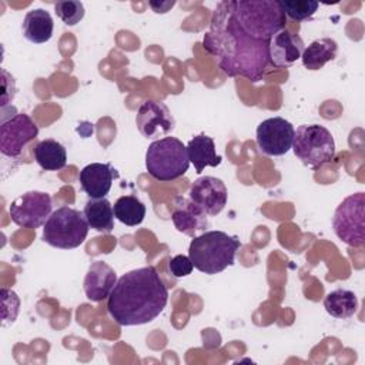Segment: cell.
I'll list each match as a JSON object with an SVG mask.
<instances>
[{
	"instance_id": "cell-1",
	"label": "cell",
	"mask_w": 365,
	"mask_h": 365,
	"mask_svg": "<svg viewBox=\"0 0 365 365\" xmlns=\"http://www.w3.org/2000/svg\"><path fill=\"white\" fill-rule=\"evenodd\" d=\"M268 43L247 36L235 23L231 1H220L212 13L210 30L204 34V48L217 57L228 77H245L254 83L264 78L269 63Z\"/></svg>"
},
{
	"instance_id": "cell-2",
	"label": "cell",
	"mask_w": 365,
	"mask_h": 365,
	"mask_svg": "<svg viewBox=\"0 0 365 365\" xmlns=\"http://www.w3.org/2000/svg\"><path fill=\"white\" fill-rule=\"evenodd\" d=\"M168 289L151 265L131 269L117 279L107 309L121 327L143 325L154 321L165 308Z\"/></svg>"
},
{
	"instance_id": "cell-3",
	"label": "cell",
	"mask_w": 365,
	"mask_h": 365,
	"mask_svg": "<svg viewBox=\"0 0 365 365\" xmlns=\"http://www.w3.org/2000/svg\"><path fill=\"white\" fill-rule=\"evenodd\" d=\"M231 10L238 27L254 40L269 41L287 24L279 0L231 1Z\"/></svg>"
},
{
	"instance_id": "cell-4",
	"label": "cell",
	"mask_w": 365,
	"mask_h": 365,
	"mask_svg": "<svg viewBox=\"0 0 365 365\" xmlns=\"http://www.w3.org/2000/svg\"><path fill=\"white\" fill-rule=\"evenodd\" d=\"M241 242L237 237L228 235L224 231H204L194 237L190 242L188 257L194 268L214 275L231 267Z\"/></svg>"
},
{
	"instance_id": "cell-5",
	"label": "cell",
	"mask_w": 365,
	"mask_h": 365,
	"mask_svg": "<svg viewBox=\"0 0 365 365\" xmlns=\"http://www.w3.org/2000/svg\"><path fill=\"white\" fill-rule=\"evenodd\" d=\"M190 167L187 145L175 137L153 141L145 151V168L157 181H173L182 177Z\"/></svg>"
},
{
	"instance_id": "cell-6",
	"label": "cell",
	"mask_w": 365,
	"mask_h": 365,
	"mask_svg": "<svg viewBox=\"0 0 365 365\" xmlns=\"http://www.w3.org/2000/svg\"><path fill=\"white\" fill-rule=\"evenodd\" d=\"M88 222L84 212L63 205L51 212L43 228V241L60 250L80 247L88 234Z\"/></svg>"
},
{
	"instance_id": "cell-7",
	"label": "cell",
	"mask_w": 365,
	"mask_h": 365,
	"mask_svg": "<svg viewBox=\"0 0 365 365\" xmlns=\"http://www.w3.org/2000/svg\"><path fill=\"white\" fill-rule=\"evenodd\" d=\"M294 154L309 168H319L335 157V141L328 128L319 124H302L295 130Z\"/></svg>"
},
{
	"instance_id": "cell-8",
	"label": "cell",
	"mask_w": 365,
	"mask_h": 365,
	"mask_svg": "<svg viewBox=\"0 0 365 365\" xmlns=\"http://www.w3.org/2000/svg\"><path fill=\"white\" fill-rule=\"evenodd\" d=\"M332 228L335 235L349 247L359 248L365 244V194L355 192L342 200L336 207Z\"/></svg>"
},
{
	"instance_id": "cell-9",
	"label": "cell",
	"mask_w": 365,
	"mask_h": 365,
	"mask_svg": "<svg viewBox=\"0 0 365 365\" xmlns=\"http://www.w3.org/2000/svg\"><path fill=\"white\" fill-rule=\"evenodd\" d=\"M51 197L43 191H27L17 197L9 208L11 221L23 228H38L51 215Z\"/></svg>"
},
{
	"instance_id": "cell-10",
	"label": "cell",
	"mask_w": 365,
	"mask_h": 365,
	"mask_svg": "<svg viewBox=\"0 0 365 365\" xmlns=\"http://www.w3.org/2000/svg\"><path fill=\"white\" fill-rule=\"evenodd\" d=\"M37 134L38 125L24 113H17L9 120H3L0 127L1 154L10 158H17Z\"/></svg>"
},
{
	"instance_id": "cell-11",
	"label": "cell",
	"mask_w": 365,
	"mask_h": 365,
	"mask_svg": "<svg viewBox=\"0 0 365 365\" xmlns=\"http://www.w3.org/2000/svg\"><path fill=\"white\" fill-rule=\"evenodd\" d=\"M295 128L282 117H269L257 127L255 138L261 153L272 157L284 155L292 148Z\"/></svg>"
},
{
	"instance_id": "cell-12",
	"label": "cell",
	"mask_w": 365,
	"mask_h": 365,
	"mask_svg": "<svg viewBox=\"0 0 365 365\" xmlns=\"http://www.w3.org/2000/svg\"><path fill=\"white\" fill-rule=\"evenodd\" d=\"M188 197L204 214L217 215L224 210L228 192L225 184L220 178L204 175L194 180Z\"/></svg>"
},
{
	"instance_id": "cell-13",
	"label": "cell",
	"mask_w": 365,
	"mask_h": 365,
	"mask_svg": "<svg viewBox=\"0 0 365 365\" xmlns=\"http://www.w3.org/2000/svg\"><path fill=\"white\" fill-rule=\"evenodd\" d=\"M135 124L138 131L145 138H153L158 135H165L173 131L175 121L164 103L155 100H145L138 107Z\"/></svg>"
},
{
	"instance_id": "cell-14",
	"label": "cell",
	"mask_w": 365,
	"mask_h": 365,
	"mask_svg": "<svg viewBox=\"0 0 365 365\" xmlns=\"http://www.w3.org/2000/svg\"><path fill=\"white\" fill-rule=\"evenodd\" d=\"M305 44L298 34H292L288 30L278 31L268 43V56L274 67H289L298 58H301Z\"/></svg>"
},
{
	"instance_id": "cell-15",
	"label": "cell",
	"mask_w": 365,
	"mask_h": 365,
	"mask_svg": "<svg viewBox=\"0 0 365 365\" xmlns=\"http://www.w3.org/2000/svg\"><path fill=\"white\" fill-rule=\"evenodd\" d=\"M117 284L115 271L103 261H94L84 277V292L87 299L100 302L110 297L114 285Z\"/></svg>"
},
{
	"instance_id": "cell-16",
	"label": "cell",
	"mask_w": 365,
	"mask_h": 365,
	"mask_svg": "<svg viewBox=\"0 0 365 365\" xmlns=\"http://www.w3.org/2000/svg\"><path fill=\"white\" fill-rule=\"evenodd\" d=\"M205 215L190 198L177 197L174 200L171 221L180 232L192 238L197 237V232L208 225Z\"/></svg>"
},
{
	"instance_id": "cell-17",
	"label": "cell",
	"mask_w": 365,
	"mask_h": 365,
	"mask_svg": "<svg viewBox=\"0 0 365 365\" xmlns=\"http://www.w3.org/2000/svg\"><path fill=\"white\" fill-rule=\"evenodd\" d=\"M113 177L114 173L110 164L91 163L80 171L78 182L90 198H104L111 188Z\"/></svg>"
},
{
	"instance_id": "cell-18",
	"label": "cell",
	"mask_w": 365,
	"mask_h": 365,
	"mask_svg": "<svg viewBox=\"0 0 365 365\" xmlns=\"http://www.w3.org/2000/svg\"><path fill=\"white\" fill-rule=\"evenodd\" d=\"M53 17L44 9H31L27 11L21 24L23 36L34 44L48 41L53 37Z\"/></svg>"
},
{
	"instance_id": "cell-19",
	"label": "cell",
	"mask_w": 365,
	"mask_h": 365,
	"mask_svg": "<svg viewBox=\"0 0 365 365\" xmlns=\"http://www.w3.org/2000/svg\"><path fill=\"white\" fill-rule=\"evenodd\" d=\"M190 163L194 164L195 173L201 174L205 167H217L221 164V155L215 153V143L205 134L195 135L187 144Z\"/></svg>"
},
{
	"instance_id": "cell-20",
	"label": "cell",
	"mask_w": 365,
	"mask_h": 365,
	"mask_svg": "<svg viewBox=\"0 0 365 365\" xmlns=\"http://www.w3.org/2000/svg\"><path fill=\"white\" fill-rule=\"evenodd\" d=\"M336 53H338L336 41L331 37H322V38L314 40L304 48L301 60L305 68L319 70L328 61H332L336 57Z\"/></svg>"
},
{
	"instance_id": "cell-21",
	"label": "cell",
	"mask_w": 365,
	"mask_h": 365,
	"mask_svg": "<svg viewBox=\"0 0 365 365\" xmlns=\"http://www.w3.org/2000/svg\"><path fill=\"white\" fill-rule=\"evenodd\" d=\"M36 163L46 171H57L67 164V151L61 143L54 138H46L36 144L34 150Z\"/></svg>"
},
{
	"instance_id": "cell-22",
	"label": "cell",
	"mask_w": 365,
	"mask_h": 365,
	"mask_svg": "<svg viewBox=\"0 0 365 365\" xmlns=\"http://www.w3.org/2000/svg\"><path fill=\"white\" fill-rule=\"evenodd\" d=\"M84 217L90 228L108 234L114 228V211L110 201L104 198H90L84 205Z\"/></svg>"
},
{
	"instance_id": "cell-23",
	"label": "cell",
	"mask_w": 365,
	"mask_h": 365,
	"mask_svg": "<svg viewBox=\"0 0 365 365\" xmlns=\"http://www.w3.org/2000/svg\"><path fill=\"white\" fill-rule=\"evenodd\" d=\"M324 308L331 317L346 319L358 311V298L354 291L338 288L325 295Z\"/></svg>"
},
{
	"instance_id": "cell-24",
	"label": "cell",
	"mask_w": 365,
	"mask_h": 365,
	"mask_svg": "<svg viewBox=\"0 0 365 365\" xmlns=\"http://www.w3.org/2000/svg\"><path fill=\"white\" fill-rule=\"evenodd\" d=\"M113 211L114 217L128 227L140 225L145 217V205L135 195H123L117 198Z\"/></svg>"
},
{
	"instance_id": "cell-25",
	"label": "cell",
	"mask_w": 365,
	"mask_h": 365,
	"mask_svg": "<svg viewBox=\"0 0 365 365\" xmlns=\"http://www.w3.org/2000/svg\"><path fill=\"white\" fill-rule=\"evenodd\" d=\"M279 4L285 16L295 21L311 19L319 7L318 1L311 0H279Z\"/></svg>"
},
{
	"instance_id": "cell-26",
	"label": "cell",
	"mask_w": 365,
	"mask_h": 365,
	"mask_svg": "<svg viewBox=\"0 0 365 365\" xmlns=\"http://www.w3.org/2000/svg\"><path fill=\"white\" fill-rule=\"evenodd\" d=\"M57 17L67 26H76L84 17V4L78 0H64L54 4Z\"/></svg>"
},
{
	"instance_id": "cell-27",
	"label": "cell",
	"mask_w": 365,
	"mask_h": 365,
	"mask_svg": "<svg viewBox=\"0 0 365 365\" xmlns=\"http://www.w3.org/2000/svg\"><path fill=\"white\" fill-rule=\"evenodd\" d=\"M192 268H194V265H192V261L190 259V257L182 255V254L174 255L168 261V269L174 278H182V277L190 275L192 272Z\"/></svg>"
},
{
	"instance_id": "cell-28",
	"label": "cell",
	"mask_w": 365,
	"mask_h": 365,
	"mask_svg": "<svg viewBox=\"0 0 365 365\" xmlns=\"http://www.w3.org/2000/svg\"><path fill=\"white\" fill-rule=\"evenodd\" d=\"M14 94H16V81L11 74H9L4 68H1V97H0L1 107L9 104V101L13 100Z\"/></svg>"
},
{
	"instance_id": "cell-29",
	"label": "cell",
	"mask_w": 365,
	"mask_h": 365,
	"mask_svg": "<svg viewBox=\"0 0 365 365\" xmlns=\"http://www.w3.org/2000/svg\"><path fill=\"white\" fill-rule=\"evenodd\" d=\"M151 9H154L155 13H167L170 7L174 6V1H164V3H155V1H150Z\"/></svg>"
}]
</instances>
